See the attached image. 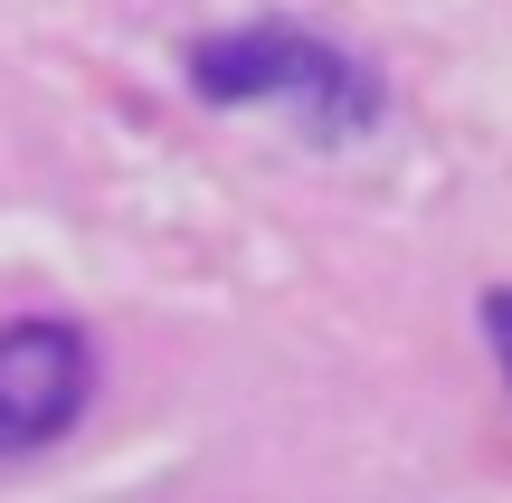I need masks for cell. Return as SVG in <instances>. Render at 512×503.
Instances as JSON below:
<instances>
[{"mask_svg":"<svg viewBox=\"0 0 512 503\" xmlns=\"http://www.w3.org/2000/svg\"><path fill=\"white\" fill-rule=\"evenodd\" d=\"M484 333H494V361H503V380H512V295H484Z\"/></svg>","mask_w":512,"mask_h":503,"instance_id":"3957f363","label":"cell"},{"mask_svg":"<svg viewBox=\"0 0 512 503\" xmlns=\"http://www.w3.org/2000/svg\"><path fill=\"white\" fill-rule=\"evenodd\" d=\"M190 86H200L209 105H294L304 133H332V143L380 124V86H370L342 48H323V38H304V29H275V19L266 29L200 38V48H190Z\"/></svg>","mask_w":512,"mask_h":503,"instance_id":"6da1fadb","label":"cell"},{"mask_svg":"<svg viewBox=\"0 0 512 503\" xmlns=\"http://www.w3.org/2000/svg\"><path fill=\"white\" fill-rule=\"evenodd\" d=\"M86 390H95V352L76 323H57V314L0 323V456H29L48 437H67Z\"/></svg>","mask_w":512,"mask_h":503,"instance_id":"7a4b0ae2","label":"cell"}]
</instances>
